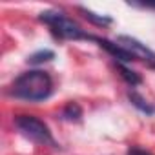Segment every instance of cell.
Here are the masks:
<instances>
[{"label":"cell","instance_id":"obj_2","mask_svg":"<svg viewBox=\"0 0 155 155\" xmlns=\"http://www.w3.org/2000/svg\"><path fill=\"white\" fill-rule=\"evenodd\" d=\"M40 20L51 29V33L62 40H82V38H91L88 33L82 31V28L77 24L73 18L66 17L64 13L58 11H46L40 15Z\"/></svg>","mask_w":155,"mask_h":155},{"label":"cell","instance_id":"obj_1","mask_svg":"<svg viewBox=\"0 0 155 155\" xmlns=\"http://www.w3.org/2000/svg\"><path fill=\"white\" fill-rule=\"evenodd\" d=\"M51 91H53V81L42 69H31L22 73L15 79L11 86V95L29 102L44 101L51 95Z\"/></svg>","mask_w":155,"mask_h":155},{"label":"cell","instance_id":"obj_10","mask_svg":"<svg viewBox=\"0 0 155 155\" xmlns=\"http://www.w3.org/2000/svg\"><path fill=\"white\" fill-rule=\"evenodd\" d=\"M82 13L86 15L88 20H91V22L97 24V26H108V24H111V18H110V17H97L95 13H91V11H88V9H82Z\"/></svg>","mask_w":155,"mask_h":155},{"label":"cell","instance_id":"obj_7","mask_svg":"<svg viewBox=\"0 0 155 155\" xmlns=\"http://www.w3.org/2000/svg\"><path fill=\"white\" fill-rule=\"evenodd\" d=\"M119 68V71H120V75L124 77V81L128 82V84H131V86H137V84H140V77L135 73V71H131V69H128V68H124L122 64H119L117 66Z\"/></svg>","mask_w":155,"mask_h":155},{"label":"cell","instance_id":"obj_5","mask_svg":"<svg viewBox=\"0 0 155 155\" xmlns=\"http://www.w3.org/2000/svg\"><path fill=\"white\" fill-rule=\"evenodd\" d=\"M93 38V37H91ZM93 40H97L99 42V46L101 48H104L110 55H113L115 58H119V60H122V62H130V60H135L119 42H111V40H106V38H93Z\"/></svg>","mask_w":155,"mask_h":155},{"label":"cell","instance_id":"obj_4","mask_svg":"<svg viewBox=\"0 0 155 155\" xmlns=\"http://www.w3.org/2000/svg\"><path fill=\"white\" fill-rule=\"evenodd\" d=\"M119 44H120L133 58L144 60V62H148L150 66L155 64V53L150 51V49H148L144 44H140L139 40H135V38H131V37H120V38H119Z\"/></svg>","mask_w":155,"mask_h":155},{"label":"cell","instance_id":"obj_12","mask_svg":"<svg viewBox=\"0 0 155 155\" xmlns=\"http://www.w3.org/2000/svg\"><path fill=\"white\" fill-rule=\"evenodd\" d=\"M151 68H153V69H155V64H151Z\"/></svg>","mask_w":155,"mask_h":155},{"label":"cell","instance_id":"obj_8","mask_svg":"<svg viewBox=\"0 0 155 155\" xmlns=\"http://www.w3.org/2000/svg\"><path fill=\"white\" fill-rule=\"evenodd\" d=\"M81 113H82V111H81V106L75 104V102H69V104L64 108V117L69 119V120H73V119L77 120V119L81 117Z\"/></svg>","mask_w":155,"mask_h":155},{"label":"cell","instance_id":"obj_11","mask_svg":"<svg viewBox=\"0 0 155 155\" xmlns=\"http://www.w3.org/2000/svg\"><path fill=\"white\" fill-rule=\"evenodd\" d=\"M128 155H151L150 151H146V150H142V148H131L130 151H128Z\"/></svg>","mask_w":155,"mask_h":155},{"label":"cell","instance_id":"obj_6","mask_svg":"<svg viewBox=\"0 0 155 155\" xmlns=\"http://www.w3.org/2000/svg\"><path fill=\"white\" fill-rule=\"evenodd\" d=\"M128 97H130L131 104H133V106H137V108H139L140 111H144V113H148V115L155 113V108H153V106H150V104H148V101H144V99H142L140 95H137L135 91H131V93H130Z\"/></svg>","mask_w":155,"mask_h":155},{"label":"cell","instance_id":"obj_9","mask_svg":"<svg viewBox=\"0 0 155 155\" xmlns=\"http://www.w3.org/2000/svg\"><path fill=\"white\" fill-rule=\"evenodd\" d=\"M51 58H53V51L46 49V51H38V53L31 55L29 57V64H42V62H48Z\"/></svg>","mask_w":155,"mask_h":155},{"label":"cell","instance_id":"obj_3","mask_svg":"<svg viewBox=\"0 0 155 155\" xmlns=\"http://www.w3.org/2000/svg\"><path fill=\"white\" fill-rule=\"evenodd\" d=\"M15 126L29 140L38 142V144H51V146H55V140L51 137V131L48 130V126L40 119H37L33 115H20V117L15 119Z\"/></svg>","mask_w":155,"mask_h":155}]
</instances>
